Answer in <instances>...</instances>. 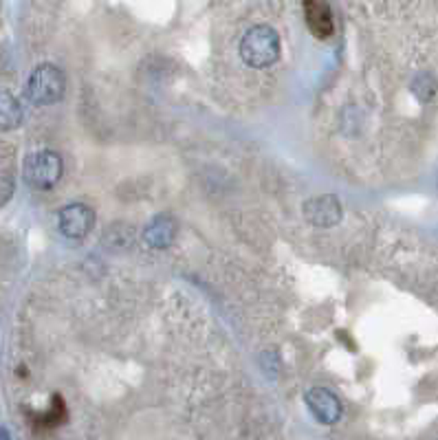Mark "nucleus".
<instances>
[{
    "label": "nucleus",
    "instance_id": "f03ea898",
    "mask_svg": "<svg viewBox=\"0 0 438 440\" xmlns=\"http://www.w3.org/2000/svg\"><path fill=\"white\" fill-rule=\"evenodd\" d=\"M66 89L64 73L56 64H40L26 79L24 93L34 104L38 106H49L62 99Z\"/></svg>",
    "mask_w": 438,
    "mask_h": 440
},
{
    "label": "nucleus",
    "instance_id": "9b49d317",
    "mask_svg": "<svg viewBox=\"0 0 438 440\" xmlns=\"http://www.w3.org/2000/svg\"><path fill=\"white\" fill-rule=\"evenodd\" d=\"M0 440H11V436L5 427H0Z\"/></svg>",
    "mask_w": 438,
    "mask_h": 440
},
{
    "label": "nucleus",
    "instance_id": "6e6552de",
    "mask_svg": "<svg viewBox=\"0 0 438 440\" xmlns=\"http://www.w3.org/2000/svg\"><path fill=\"white\" fill-rule=\"evenodd\" d=\"M304 18H307V26L317 40H328L335 34V22L328 5L317 3V0L304 3Z\"/></svg>",
    "mask_w": 438,
    "mask_h": 440
},
{
    "label": "nucleus",
    "instance_id": "20e7f679",
    "mask_svg": "<svg viewBox=\"0 0 438 440\" xmlns=\"http://www.w3.org/2000/svg\"><path fill=\"white\" fill-rule=\"evenodd\" d=\"M93 225H95V214L84 203H71L62 207L58 214V229L71 240H79V238L89 236Z\"/></svg>",
    "mask_w": 438,
    "mask_h": 440
},
{
    "label": "nucleus",
    "instance_id": "423d86ee",
    "mask_svg": "<svg viewBox=\"0 0 438 440\" xmlns=\"http://www.w3.org/2000/svg\"><path fill=\"white\" fill-rule=\"evenodd\" d=\"M307 405L315 414V419L324 425H333L342 419V403L339 399L324 388H311L307 392Z\"/></svg>",
    "mask_w": 438,
    "mask_h": 440
},
{
    "label": "nucleus",
    "instance_id": "0eeeda50",
    "mask_svg": "<svg viewBox=\"0 0 438 440\" xmlns=\"http://www.w3.org/2000/svg\"><path fill=\"white\" fill-rule=\"evenodd\" d=\"M176 234H179L176 220L170 214H159L146 225L144 242L148 246H152V249H168V246L174 242Z\"/></svg>",
    "mask_w": 438,
    "mask_h": 440
},
{
    "label": "nucleus",
    "instance_id": "7ed1b4c3",
    "mask_svg": "<svg viewBox=\"0 0 438 440\" xmlns=\"http://www.w3.org/2000/svg\"><path fill=\"white\" fill-rule=\"evenodd\" d=\"M62 176V159L53 150H40L26 156L24 161V181L38 187L49 189Z\"/></svg>",
    "mask_w": 438,
    "mask_h": 440
},
{
    "label": "nucleus",
    "instance_id": "9d476101",
    "mask_svg": "<svg viewBox=\"0 0 438 440\" xmlns=\"http://www.w3.org/2000/svg\"><path fill=\"white\" fill-rule=\"evenodd\" d=\"M412 91H414V95H417L421 101H429V99H434V95H436V79H434L429 73H423V75H419V77L414 79Z\"/></svg>",
    "mask_w": 438,
    "mask_h": 440
},
{
    "label": "nucleus",
    "instance_id": "1a4fd4ad",
    "mask_svg": "<svg viewBox=\"0 0 438 440\" xmlns=\"http://www.w3.org/2000/svg\"><path fill=\"white\" fill-rule=\"evenodd\" d=\"M20 124H22L20 101L11 93L0 91V130H14Z\"/></svg>",
    "mask_w": 438,
    "mask_h": 440
},
{
    "label": "nucleus",
    "instance_id": "f257e3e1",
    "mask_svg": "<svg viewBox=\"0 0 438 440\" xmlns=\"http://www.w3.org/2000/svg\"><path fill=\"white\" fill-rule=\"evenodd\" d=\"M240 58L252 69H267L280 58V38L269 24H256L240 40Z\"/></svg>",
    "mask_w": 438,
    "mask_h": 440
},
{
    "label": "nucleus",
    "instance_id": "39448f33",
    "mask_svg": "<svg viewBox=\"0 0 438 440\" xmlns=\"http://www.w3.org/2000/svg\"><path fill=\"white\" fill-rule=\"evenodd\" d=\"M307 223H311L313 227L319 229H328V227H335L339 220H342V205L335 196H315L309 199L302 207Z\"/></svg>",
    "mask_w": 438,
    "mask_h": 440
}]
</instances>
